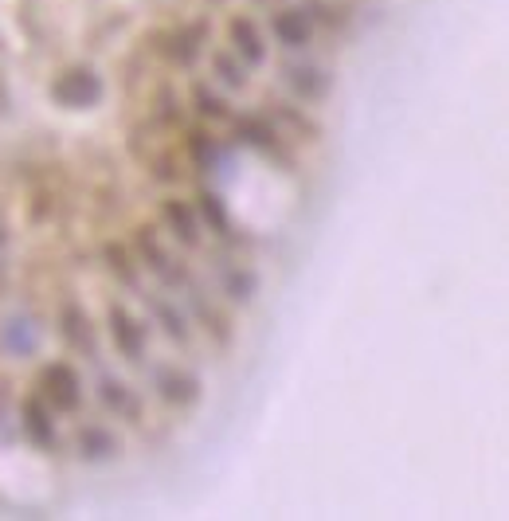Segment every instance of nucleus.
I'll return each mask as SVG.
<instances>
[{
  "label": "nucleus",
  "mask_w": 509,
  "mask_h": 521,
  "mask_svg": "<svg viewBox=\"0 0 509 521\" xmlns=\"http://www.w3.org/2000/svg\"><path fill=\"white\" fill-rule=\"evenodd\" d=\"M51 95L59 98L63 106H83V102H98L102 98V79L87 75V71H71V75H59Z\"/></svg>",
  "instance_id": "1"
},
{
  "label": "nucleus",
  "mask_w": 509,
  "mask_h": 521,
  "mask_svg": "<svg viewBox=\"0 0 509 521\" xmlns=\"http://www.w3.org/2000/svg\"><path fill=\"white\" fill-rule=\"evenodd\" d=\"M47 396H51V408H59V412H75L79 408V373L71 369V365H63V361H55L51 369H47Z\"/></svg>",
  "instance_id": "2"
},
{
  "label": "nucleus",
  "mask_w": 509,
  "mask_h": 521,
  "mask_svg": "<svg viewBox=\"0 0 509 521\" xmlns=\"http://www.w3.org/2000/svg\"><path fill=\"white\" fill-rule=\"evenodd\" d=\"M271 28H275V36L286 48H302L310 40V20L302 12H275Z\"/></svg>",
  "instance_id": "3"
},
{
  "label": "nucleus",
  "mask_w": 509,
  "mask_h": 521,
  "mask_svg": "<svg viewBox=\"0 0 509 521\" xmlns=\"http://www.w3.org/2000/svg\"><path fill=\"white\" fill-rule=\"evenodd\" d=\"M24 431L32 435L36 447H51V443H55V431H51V424H47L44 400H36V396L24 400Z\"/></svg>",
  "instance_id": "4"
},
{
  "label": "nucleus",
  "mask_w": 509,
  "mask_h": 521,
  "mask_svg": "<svg viewBox=\"0 0 509 521\" xmlns=\"http://www.w3.org/2000/svg\"><path fill=\"white\" fill-rule=\"evenodd\" d=\"M232 36H235V48L247 55V63H267V48H263V36L255 32V24L247 20V16H239L232 24Z\"/></svg>",
  "instance_id": "5"
},
{
  "label": "nucleus",
  "mask_w": 509,
  "mask_h": 521,
  "mask_svg": "<svg viewBox=\"0 0 509 521\" xmlns=\"http://www.w3.org/2000/svg\"><path fill=\"white\" fill-rule=\"evenodd\" d=\"M110 333L118 337V345H122L126 357H138L141 353V326L126 310H110Z\"/></svg>",
  "instance_id": "6"
},
{
  "label": "nucleus",
  "mask_w": 509,
  "mask_h": 521,
  "mask_svg": "<svg viewBox=\"0 0 509 521\" xmlns=\"http://www.w3.org/2000/svg\"><path fill=\"white\" fill-rule=\"evenodd\" d=\"M165 216L173 220V228H181L177 236L185 239L188 247H196V243H200V236H196L200 228H196V216H192V208H188V204H181V200H169V204H165Z\"/></svg>",
  "instance_id": "7"
},
{
  "label": "nucleus",
  "mask_w": 509,
  "mask_h": 521,
  "mask_svg": "<svg viewBox=\"0 0 509 521\" xmlns=\"http://www.w3.org/2000/svg\"><path fill=\"white\" fill-rule=\"evenodd\" d=\"M165 400H173V404H192L196 396H200V384H196V377H181V373H169V380H165Z\"/></svg>",
  "instance_id": "8"
},
{
  "label": "nucleus",
  "mask_w": 509,
  "mask_h": 521,
  "mask_svg": "<svg viewBox=\"0 0 509 521\" xmlns=\"http://www.w3.org/2000/svg\"><path fill=\"white\" fill-rule=\"evenodd\" d=\"M325 87H329V79H325L322 71H294V91L306 98H322Z\"/></svg>",
  "instance_id": "9"
},
{
  "label": "nucleus",
  "mask_w": 509,
  "mask_h": 521,
  "mask_svg": "<svg viewBox=\"0 0 509 521\" xmlns=\"http://www.w3.org/2000/svg\"><path fill=\"white\" fill-rule=\"evenodd\" d=\"M200 212H204V220H212V228H216L220 236H228V212H224V204H220L216 196H204V200H200Z\"/></svg>",
  "instance_id": "10"
},
{
  "label": "nucleus",
  "mask_w": 509,
  "mask_h": 521,
  "mask_svg": "<svg viewBox=\"0 0 509 521\" xmlns=\"http://www.w3.org/2000/svg\"><path fill=\"white\" fill-rule=\"evenodd\" d=\"M87 439H91V443H87V455H91V459H102V455L114 451V435H110L106 427H87Z\"/></svg>",
  "instance_id": "11"
},
{
  "label": "nucleus",
  "mask_w": 509,
  "mask_h": 521,
  "mask_svg": "<svg viewBox=\"0 0 509 521\" xmlns=\"http://www.w3.org/2000/svg\"><path fill=\"white\" fill-rule=\"evenodd\" d=\"M196 102H200V110H204L208 118H228V102L220 95H212L208 87H196Z\"/></svg>",
  "instance_id": "12"
},
{
  "label": "nucleus",
  "mask_w": 509,
  "mask_h": 521,
  "mask_svg": "<svg viewBox=\"0 0 509 521\" xmlns=\"http://www.w3.org/2000/svg\"><path fill=\"white\" fill-rule=\"evenodd\" d=\"M228 290H232V298H251V290H255V275H251V271H232Z\"/></svg>",
  "instance_id": "13"
},
{
  "label": "nucleus",
  "mask_w": 509,
  "mask_h": 521,
  "mask_svg": "<svg viewBox=\"0 0 509 521\" xmlns=\"http://www.w3.org/2000/svg\"><path fill=\"white\" fill-rule=\"evenodd\" d=\"M216 67L224 71V79H228V83H239V87L247 83V75H243V67H235V63H232V59H228V55H216Z\"/></svg>",
  "instance_id": "14"
}]
</instances>
